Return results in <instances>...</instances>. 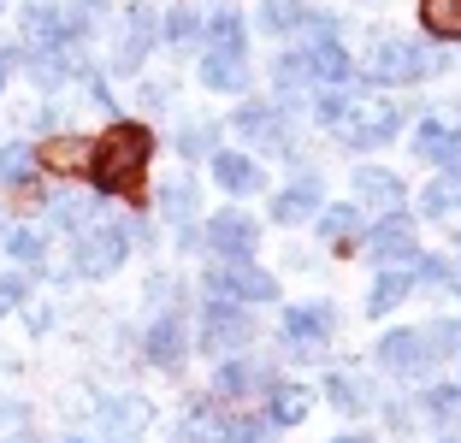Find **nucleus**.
<instances>
[{"label":"nucleus","instance_id":"f704fd0d","mask_svg":"<svg viewBox=\"0 0 461 443\" xmlns=\"http://www.w3.org/2000/svg\"><path fill=\"white\" fill-rule=\"evenodd\" d=\"M308 101H313V119L326 124V131H338V124H343V119L355 113V95L343 89V83H338V89H313Z\"/></svg>","mask_w":461,"mask_h":443},{"label":"nucleus","instance_id":"423d86ee","mask_svg":"<svg viewBox=\"0 0 461 443\" xmlns=\"http://www.w3.org/2000/svg\"><path fill=\"white\" fill-rule=\"evenodd\" d=\"M202 249H213V260H255L260 249V219L243 213V207H219L213 219L202 225Z\"/></svg>","mask_w":461,"mask_h":443},{"label":"nucleus","instance_id":"a18cd8bd","mask_svg":"<svg viewBox=\"0 0 461 443\" xmlns=\"http://www.w3.org/2000/svg\"><path fill=\"white\" fill-rule=\"evenodd\" d=\"M66 443H95V438H66Z\"/></svg>","mask_w":461,"mask_h":443},{"label":"nucleus","instance_id":"de8ad7c7","mask_svg":"<svg viewBox=\"0 0 461 443\" xmlns=\"http://www.w3.org/2000/svg\"><path fill=\"white\" fill-rule=\"evenodd\" d=\"M456 390H461V373H456Z\"/></svg>","mask_w":461,"mask_h":443},{"label":"nucleus","instance_id":"e433bc0d","mask_svg":"<svg viewBox=\"0 0 461 443\" xmlns=\"http://www.w3.org/2000/svg\"><path fill=\"white\" fill-rule=\"evenodd\" d=\"M177 154L184 160H202V154H219V124L213 119H195L177 131Z\"/></svg>","mask_w":461,"mask_h":443},{"label":"nucleus","instance_id":"7ed1b4c3","mask_svg":"<svg viewBox=\"0 0 461 443\" xmlns=\"http://www.w3.org/2000/svg\"><path fill=\"white\" fill-rule=\"evenodd\" d=\"M131 249L136 242H131V225H124V219H95V225L77 231V242H71V272H77V278H113Z\"/></svg>","mask_w":461,"mask_h":443},{"label":"nucleus","instance_id":"c756f323","mask_svg":"<svg viewBox=\"0 0 461 443\" xmlns=\"http://www.w3.org/2000/svg\"><path fill=\"white\" fill-rule=\"evenodd\" d=\"M420 414L438 420L444 431L461 426V390L456 384H420Z\"/></svg>","mask_w":461,"mask_h":443},{"label":"nucleus","instance_id":"6e6552de","mask_svg":"<svg viewBox=\"0 0 461 443\" xmlns=\"http://www.w3.org/2000/svg\"><path fill=\"white\" fill-rule=\"evenodd\" d=\"M331 331H338V308L331 302H296L278 320V337H285L290 355H320L331 343Z\"/></svg>","mask_w":461,"mask_h":443},{"label":"nucleus","instance_id":"412c9836","mask_svg":"<svg viewBox=\"0 0 461 443\" xmlns=\"http://www.w3.org/2000/svg\"><path fill=\"white\" fill-rule=\"evenodd\" d=\"M36 166L54 177H77V172H89V142L83 136H48L36 148Z\"/></svg>","mask_w":461,"mask_h":443},{"label":"nucleus","instance_id":"f3484780","mask_svg":"<svg viewBox=\"0 0 461 443\" xmlns=\"http://www.w3.org/2000/svg\"><path fill=\"white\" fill-rule=\"evenodd\" d=\"M213 184L225 189V195H260V189H267V172H260V160L243 154V148H219L213 154Z\"/></svg>","mask_w":461,"mask_h":443},{"label":"nucleus","instance_id":"b1692460","mask_svg":"<svg viewBox=\"0 0 461 443\" xmlns=\"http://www.w3.org/2000/svg\"><path fill=\"white\" fill-rule=\"evenodd\" d=\"M202 83L213 95H249V59L243 54H202Z\"/></svg>","mask_w":461,"mask_h":443},{"label":"nucleus","instance_id":"f8f14e48","mask_svg":"<svg viewBox=\"0 0 461 443\" xmlns=\"http://www.w3.org/2000/svg\"><path fill=\"white\" fill-rule=\"evenodd\" d=\"M190 325H184V313H154L149 331H142V355H149L160 373H184V355H190Z\"/></svg>","mask_w":461,"mask_h":443},{"label":"nucleus","instance_id":"bb28decb","mask_svg":"<svg viewBox=\"0 0 461 443\" xmlns=\"http://www.w3.org/2000/svg\"><path fill=\"white\" fill-rule=\"evenodd\" d=\"M101 420H107V431L119 443H136V431L149 426V402H142V396H113V402L101 408Z\"/></svg>","mask_w":461,"mask_h":443},{"label":"nucleus","instance_id":"58836bf2","mask_svg":"<svg viewBox=\"0 0 461 443\" xmlns=\"http://www.w3.org/2000/svg\"><path fill=\"white\" fill-rule=\"evenodd\" d=\"M426 343H432V361H449V355H461V320H438L432 331H426Z\"/></svg>","mask_w":461,"mask_h":443},{"label":"nucleus","instance_id":"a211bd4d","mask_svg":"<svg viewBox=\"0 0 461 443\" xmlns=\"http://www.w3.org/2000/svg\"><path fill=\"white\" fill-rule=\"evenodd\" d=\"M296 54H302V66H308L313 89H338L343 77H355V59L338 48V36H331V41H302Z\"/></svg>","mask_w":461,"mask_h":443},{"label":"nucleus","instance_id":"473e14b6","mask_svg":"<svg viewBox=\"0 0 461 443\" xmlns=\"http://www.w3.org/2000/svg\"><path fill=\"white\" fill-rule=\"evenodd\" d=\"M420 24L438 41H461V0H420Z\"/></svg>","mask_w":461,"mask_h":443},{"label":"nucleus","instance_id":"f03ea898","mask_svg":"<svg viewBox=\"0 0 461 443\" xmlns=\"http://www.w3.org/2000/svg\"><path fill=\"white\" fill-rule=\"evenodd\" d=\"M449 66V54H438V48H426V41H408V36H373L361 54V77L366 83H384V89H402V83H420V77H438V71Z\"/></svg>","mask_w":461,"mask_h":443},{"label":"nucleus","instance_id":"39448f33","mask_svg":"<svg viewBox=\"0 0 461 443\" xmlns=\"http://www.w3.org/2000/svg\"><path fill=\"white\" fill-rule=\"evenodd\" d=\"M202 290H207V302H243V308H255V302H272V295H278V278L260 272L255 260H230V267L213 260Z\"/></svg>","mask_w":461,"mask_h":443},{"label":"nucleus","instance_id":"2f4dec72","mask_svg":"<svg viewBox=\"0 0 461 443\" xmlns=\"http://www.w3.org/2000/svg\"><path fill=\"white\" fill-rule=\"evenodd\" d=\"M30 172H36V148L30 142H0V184L30 189Z\"/></svg>","mask_w":461,"mask_h":443},{"label":"nucleus","instance_id":"a19ab883","mask_svg":"<svg viewBox=\"0 0 461 443\" xmlns=\"http://www.w3.org/2000/svg\"><path fill=\"white\" fill-rule=\"evenodd\" d=\"M142 101H149L154 113H160V107H172V83H149V89H142Z\"/></svg>","mask_w":461,"mask_h":443},{"label":"nucleus","instance_id":"9d476101","mask_svg":"<svg viewBox=\"0 0 461 443\" xmlns=\"http://www.w3.org/2000/svg\"><path fill=\"white\" fill-rule=\"evenodd\" d=\"M361 249H366V260H373L379 272L414 267V260H420V249H414V219H408V213H384L379 225H366Z\"/></svg>","mask_w":461,"mask_h":443},{"label":"nucleus","instance_id":"4c0bfd02","mask_svg":"<svg viewBox=\"0 0 461 443\" xmlns=\"http://www.w3.org/2000/svg\"><path fill=\"white\" fill-rule=\"evenodd\" d=\"M160 36L172 41V48H195V41H202V18H195L190 6H172L166 24H160Z\"/></svg>","mask_w":461,"mask_h":443},{"label":"nucleus","instance_id":"1a4fd4ad","mask_svg":"<svg viewBox=\"0 0 461 443\" xmlns=\"http://www.w3.org/2000/svg\"><path fill=\"white\" fill-rule=\"evenodd\" d=\"M237 136H249L255 148H272V154H285V160H296L302 148L296 136H290V113L278 107V101H249V107H237Z\"/></svg>","mask_w":461,"mask_h":443},{"label":"nucleus","instance_id":"aec40b11","mask_svg":"<svg viewBox=\"0 0 461 443\" xmlns=\"http://www.w3.org/2000/svg\"><path fill=\"white\" fill-rule=\"evenodd\" d=\"M355 195H361L366 207H379V213H402V202H408V189H402V177L396 172H384V166H355Z\"/></svg>","mask_w":461,"mask_h":443},{"label":"nucleus","instance_id":"c03bdc74","mask_svg":"<svg viewBox=\"0 0 461 443\" xmlns=\"http://www.w3.org/2000/svg\"><path fill=\"white\" fill-rule=\"evenodd\" d=\"M449 290H456V295H461V267H456V272H449Z\"/></svg>","mask_w":461,"mask_h":443},{"label":"nucleus","instance_id":"9b49d317","mask_svg":"<svg viewBox=\"0 0 461 443\" xmlns=\"http://www.w3.org/2000/svg\"><path fill=\"white\" fill-rule=\"evenodd\" d=\"M379 366L414 384V378H426L438 361H432V343H426V331H408V325H396V331L379 337Z\"/></svg>","mask_w":461,"mask_h":443},{"label":"nucleus","instance_id":"37998d69","mask_svg":"<svg viewBox=\"0 0 461 443\" xmlns=\"http://www.w3.org/2000/svg\"><path fill=\"white\" fill-rule=\"evenodd\" d=\"M331 443H373V431H343V438H331Z\"/></svg>","mask_w":461,"mask_h":443},{"label":"nucleus","instance_id":"393cba45","mask_svg":"<svg viewBox=\"0 0 461 443\" xmlns=\"http://www.w3.org/2000/svg\"><path fill=\"white\" fill-rule=\"evenodd\" d=\"M320 242H331V249H355V242L366 237L361 231V207L355 202H331V207H320Z\"/></svg>","mask_w":461,"mask_h":443},{"label":"nucleus","instance_id":"5701e85b","mask_svg":"<svg viewBox=\"0 0 461 443\" xmlns=\"http://www.w3.org/2000/svg\"><path fill=\"white\" fill-rule=\"evenodd\" d=\"M326 402L338 408V414H373V384H366L361 373H349V366H338V373H326Z\"/></svg>","mask_w":461,"mask_h":443},{"label":"nucleus","instance_id":"cd10ccee","mask_svg":"<svg viewBox=\"0 0 461 443\" xmlns=\"http://www.w3.org/2000/svg\"><path fill=\"white\" fill-rule=\"evenodd\" d=\"M420 213H426V219H449V213H461V172H438L432 184L420 189Z\"/></svg>","mask_w":461,"mask_h":443},{"label":"nucleus","instance_id":"a878e982","mask_svg":"<svg viewBox=\"0 0 461 443\" xmlns=\"http://www.w3.org/2000/svg\"><path fill=\"white\" fill-rule=\"evenodd\" d=\"M202 41L213 54H249V30H243V13L237 6H219L213 18L202 24Z\"/></svg>","mask_w":461,"mask_h":443},{"label":"nucleus","instance_id":"ddd939ff","mask_svg":"<svg viewBox=\"0 0 461 443\" xmlns=\"http://www.w3.org/2000/svg\"><path fill=\"white\" fill-rule=\"evenodd\" d=\"M414 160L444 166V172H461V124H456V119H438V113H426V119L414 124Z\"/></svg>","mask_w":461,"mask_h":443},{"label":"nucleus","instance_id":"4be33fe9","mask_svg":"<svg viewBox=\"0 0 461 443\" xmlns=\"http://www.w3.org/2000/svg\"><path fill=\"white\" fill-rule=\"evenodd\" d=\"M414 295V267H391L373 278V290H366V320H384V313H396Z\"/></svg>","mask_w":461,"mask_h":443},{"label":"nucleus","instance_id":"f257e3e1","mask_svg":"<svg viewBox=\"0 0 461 443\" xmlns=\"http://www.w3.org/2000/svg\"><path fill=\"white\" fill-rule=\"evenodd\" d=\"M149 160H154L149 124L119 119L101 142H89V177H95L101 195H124V202H136V195H142V177H149Z\"/></svg>","mask_w":461,"mask_h":443},{"label":"nucleus","instance_id":"ea45409f","mask_svg":"<svg viewBox=\"0 0 461 443\" xmlns=\"http://www.w3.org/2000/svg\"><path fill=\"white\" fill-rule=\"evenodd\" d=\"M24 295H30V278L24 272H0V320L13 308H24Z\"/></svg>","mask_w":461,"mask_h":443},{"label":"nucleus","instance_id":"4468645a","mask_svg":"<svg viewBox=\"0 0 461 443\" xmlns=\"http://www.w3.org/2000/svg\"><path fill=\"white\" fill-rule=\"evenodd\" d=\"M272 378H278V373H267L260 361L230 355V361H219V373H213V402H249V396H267Z\"/></svg>","mask_w":461,"mask_h":443},{"label":"nucleus","instance_id":"7c9ffc66","mask_svg":"<svg viewBox=\"0 0 461 443\" xmlns=\"http://www.w3.org/2000/svg\"><path fill=\"white\" fill-rule=\"evenodd\" d=\"M267 36H296L308 24V6L302 0H260V18H255Z\"/></svg>","mask_w":461,"mask_h":443},{"label":"nucleus","instance_id":"09e8293b","mask_svg":"<svg viewBox=\"0 0 461 443\" xmlns=\"http://www.w3.org/2000/svg\"><path fill=\"white\" fill-rule=\"evenodd\" d=\"M0 6H6V0H0Z\"/></svg>","mask_w":461,"mask_h":443},{"label":"nucleus","instance_id":"0eeeda50","mask_svg":"<svg viewBox=\"0 0 461 443\" xmlns=\"http://www.w3.org/2000/svg\"><path fill=\"white\" fill-rule=\"evenodd\" d=\"M408 131V113L391 107V101H355V113L338 124V142L343 148H384Z\"/></svg>","mask_w":461,"mask_h":443},{"label":"nucleus","instance_id":"49530a36","mask_svg":"<svg viewBox=\"0 0 461 443\" xmlns=\"http://www.w3.org/2000/svg\"><path fill=\"white\" fill-rule=\"evenodd\" d=\"M438 443H461V438H438Z\"/></svg>","mask_w":461,"mask_h":443},{"label":"nucleus","instance_id":"72a5a7b5","mask_svg":"<svg viewBox=\"0 0 461 443\" xmlns=\"http://www.w3.org/2000/svg\"><path fill=\"white\" fill-rule=\"evenodd\" d=\"M48 207H54V225H66V231H89V225L101 219V195H83V202L48 195Z\"/></svg>","mask_w":461,"mask_h":443},{"label":"nucleus","instance_id":"c85d7f7f","mask_svg":"<svg viewBox=\"0 0 461 443\" xmlns=\"http://www.w3.org/2000/svg\"><path fill=\"white\" fill-rule=\"evenodd\" d=\"M195 207H202V195H195L190 177L160 184V219H166V225H195Z\"/></svg>","mask_w":461,"mask_h":443},{"label":"nucleus","instance_id":"c9c22d12","mask_svg":"<svg viewBox=\"0 0 461 443\" xmlns=\"http://www.w3.org/2000/svg\"><path fill=\"white\" fill-rule=\"evenodd\" d=\"M6 255H13L18 267H41V260H48V237H41L36 225H13L6 231Z\"/></svg>","mask_w":461,"mask_h":443},{"label":"nucleus","instance_id":"dca6fc26","mask_svg":"<svg viewBox=\"0 0 461 443\" xmlns=\"http://www.w3.org/2000/svg\"><path fill=\"white\" fill-rule=\"evenodd\" d=\"M320 195H326V189H320V177L302 172L296 184H285L278 195H272V225H308V219H320V207H326Z\"/></svg>","mask_w":461,"mask_h":443},{"label":"nucleus","instance_id":"20e7f679","mask_svg":"<svg viewBox=\"0 0 461 443\" xmlns=\"http://www.w3.org/2000/svg\"><path fill=\"white\" fill-rule=\"evenodd\" d=\"M255 337H260V325H255V313H249L243 302H207L202 320H195V349L219 355V361L243 355Z\"/></svg>","mask_w":461,"mask_h":443},{"label":"nucleus","instance_id":"79ce46f5","mask_svg":"<svg viewBox=\"0 0 461 443\" xmlns=\"http://www.w3.org/2000/svg\"><path fill=\"white\" fill-rule=\"evenodd\" d=\"M24 54V48H0V95H6V77H13V59Z\"/></svg>","mask_w":461,"mask_h":443},{"label":"nucleus","instance_id":"2eb2a0df","mask_svg":"<svg viewBox=\"0 0 461 443\" xmlns=\"http://www.w3.org/2000/svg\"><path fill=\"white\" fill-rule=\"evenodd\" d=\"M154 36H160V24H154V13L136 0L131 18H124V30H119V41H113V71H136L142 59H149Z\"/></svg>","mask_w":461,"mask_h":443},{"label":"nucleus","instance_id":"6ab92c4d","mask_svg":"<svg viewBox=\"0 0 461 443\" xmlns=\"http://www.w3.org/2000/svg\"><path fill=\"white\" fill-rule=\"evenodd\" d=\"M260 402H267V408H260V420H267L272 431H296L302 420H308V408H313V402H308V390L290 384V378H272V390L260 396Z\"/></svg>","mask_w":461,"mask_h":443}]
</instances>
